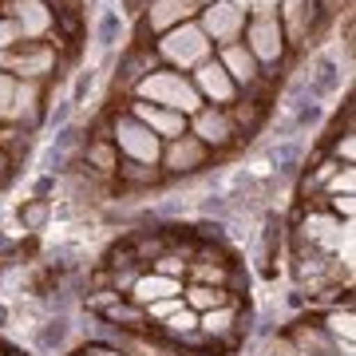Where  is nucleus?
<instances>
[{
	"mask_svg": "<svg viewBox=\"0 0 356 356\" xmlns=\"http://www.w3.org/2000/svg\"><path fill=\"white\" fill-rule=\"evenodd\" d=\"M170 293H178V281L154 273V277H135L131 301H135V305H151V301H163V297H170Z\"/></svg>",
	"mask_w": 356,
	"mask_h": 356,
	"instance_id": "1",
	"label": "nucleus"
},
{
	"mask_svg": "<svg viewBox=\"0 0 356 356\" xmlns=\"http://www.w3.org/2000/svg\"><path fill=\"white\" fill-rule=\"evenodd\" d=\"M202 159H206V151L194 139H186V143H175V147H170L166 166H170V170H194V166H202Z\"/></svg>",
	"mask_w": 356,
	"mask_h": 356,
	"instance_id": "2",
	"label": "nucleus"
},
{
	"mask_svg": "<svg viewBox=\"0 0 356 356\" xmlns=\"http://www.w3.org/2000/svg\"><path fill=\"white\" fill-rule=\"evenodd\" d=\"M186 301H191L194 309H222V305H229V289H210V285H194Z\"/></svg>",
	"mask_w": 356,
	"mask_h": 356,
	"instance_id": "3",
	"label": "nucleus"
},
{
	"mask_svg": "<svg viewBox=\"0 0 356 356\" xmlns=\"http://www.w3.org/2000/svg\"><path fill=\"white\" fill-rule=\"evenodd\" d=\"M229 325H234V309H206V317H202V329L210 332V337H226Z\"/></svg>",
	"mask_w": 356,
	"mask_h": 356,
	"instance_id": "4",
	"label": "nucleus"
},
{
	"mask_svg": "<svg viewBox=\"0 0 356 356\" xmlns=\"http://www.w3.org/2000/svg\"><path fill=\"white\" fill-rule=\"evenodd\" d=\"M48 214H51V206L44 202V198H32V202L20 206V222H24V229H40L44 222H48Z\"/></svg>",
	"mask_w": 356,
	"mask_h": 356,
	"instance_id": "5",
	"label": "nucleus"
},
{
	"mask_svg": "<svg viewBox=\"0 0 356 356\" xmlns=\"http://www.w3.org/2000/svg\"><path fill=\"white\" fill-rule=\"evenodd\" d=\"M64 341H67V321H64V317L48 321V325L40 329V348H44V353H51V348H60Z\"/></svg>",
	"mask_w": 356,
	"mask_h": 356,
	"instance_id": "6",
	"label": "nucleus"
},
{
	"mask_svg": "<svg viewBox=\"0 0 356 356\" xmlns=\"http://www.w3.org/2000/svg\"><path fill=\"white\" fill-rule=\"evenodd\" d=\"M119 175H123V182H131V186H147V182L159 178V170L147 166V163H123L119 166Z\"/></svg>",
	"mask_w": 356,
	"mask_h": 356,
	"instance_id": "7",
	"label": "nucleus"
},
{
	"mask_svg": "<svg viewBox=\"0 0 356 356\" xmlns=\"http://www.w3.org/2000/svg\"><path fill=\"white\" fill-rule=\"evenodd\" d=\"M198 131H202L206 143H222L229 135V123L222 115H202V119H198Z\"/></svg>",
	"mask_w": 356,
	"mask_h": 356,
	"instance_id": "8",
	"label": "nucleus"
},
{
	"mask_svg": "<svg viewBox=\"0 0 356 356\" xmlns=\"http://www.w3.org/2000/svg\"><path fill=\"white\" fill-rule=\"evenodd\" d=\"M297 341H301V348H317L321 356H337V348H332V341L325 337L321 329H309V332H297Z\"/></svg>",
	"mask_w": 356,
	"mask_h": 356,
	"instance_id": "9",
	"label": "nucleus"
},
{
	"mask_svg": "<svg viewBox=\"0 0 356 356\" xmlns=\"http://www.w3.org/2000/svg\"><path fill=\"white\" fill-rule=\"evenodd\" d=\"M143 115H147V123L163 127L166 135H182V119H175V115H163V111H143Z\"/></svg>",
	"mask_w": 356,
	"mask_h": 356,
	"instance_id": "10",
	"label": "nucleus"
},
{
	"mask_svg": "<svg viewBox=\"0 0 356 356\" xmlns=\"http://www.w3.org/2000/svg\"><path fill=\"white\" fill-rule=\"evenodd\" d=\"M194 325H198V317H194V313H178V317L166 321V332H175V337H186V332H194Z\"/></svg>",
	"mask_w": 356,
	"mask_h": 356,
	"instance_id": "11",
	"label": "nucleus"
},
{
	"mask_svg": "<svg viewBox=\"0 0 356 356\" xmlns=\"http://www.w3.org/2000/svg\"><path fill=\"white\" fill-rule=\"evenodd\" d=\"M229 64L238 67V72H234L238 79H250V76H254V60H250L242 48H229Z\"/></svg>",
	"mask_w": 356,
	"mask_h": 356,
	"instance_id": "12",
	"label": "nucleus"
},
{
	"mask_svg": "<svg viewBox=\"0 0 356 356\" xmlns=\"http://www.w3.org/2000/svg\"><path fill=\"white\" fill-rule=\"evenodd\" d=\"M202 83H206L210 91H218V95H226V79H222V67H214V64L202 67Z\"/></svg>",
	"mask_w": 356,
	"mask_h": 356,
	"instance_id": "13",
	"label": "nucleus"
},
{
	"mask_svg": "<svg viewBox=\"0 0 356 356\" xmlns=\"http://www.w3.org/2000/svg\"><path fill=\"white\" fill-rule=\"evenodd\" d=\"M13 178V159H8V151L0 147V182H8Z\"/></svg>",
	"mask_w": 356,
	"mask_h": 356,
	"instance_id": "14",
	"label": "nucleus"
},
{
	"mask_svg": "<svg viewBox=\"0 0 356 356\" xmlns=\"http://www.w3.org/2000/svg\"><path fill=\"white\" fill-rule=\"evenodd\" d=\"M206 214H226V202H206Z\"/></svg>",
	"mask_w": 356,
	"mask_h": 356,
	"instance_id": "15",
	"label": "nucleus"
},
{
	"mask_svg": "<svg viewBox=\"0 0 356 356\" xmlns=\"http://www.w3.org/2000/svg\"><path fill=\"white\" fill-rule=\"evenodd\" d=\"M0 254H13V238H4V234H0Z\"/></svg>",
	"mask_w": 356,
	"mask_h": 356,
	"instance_id": "16",
	"label": "nucleus"
},
{
	"mask_svg": "<svg viewBox=\"0 0 356 356\" xmlns=\"http://www.w3.org/2000/svg\"><path fill=\"white\" fill-rule=\"evenodd\" d=\"M4 321H8V309H4V305H0V325H4Z\"/></svg>",
	"mask_w": 356,
	"mask_h": 356,
	"instance_id": "17",
	"label": "nucleus"
},
{
	"mask_svg": "<svg viewBox=\"0 0 356 356\" xmlns=\"http://www.w3.org/2000/svg\"><path fill=\"white\" fill-rule=\"evenodd\" d=\"M83 356H91V353H83Z\"/></svg>",
	"mask_w": 356,
	"mask_h": 356,
	"instance_id": "18",
	"label": "nucleus"
},
{
	"mask_svg": "<svg viewBox=\"0 0 356 356\" xmlns=\"http://www.w3.org/2000/svg\"><path fill=\"white\" fill-rule=\"evenodd\" d=\"M273 356H277V353H273Z\"/></svg>",
	"mask_w": 356,
	"mask_h": 356,
	"instance_id": "19",
	"label": "nucleus"
}]
</instances>
